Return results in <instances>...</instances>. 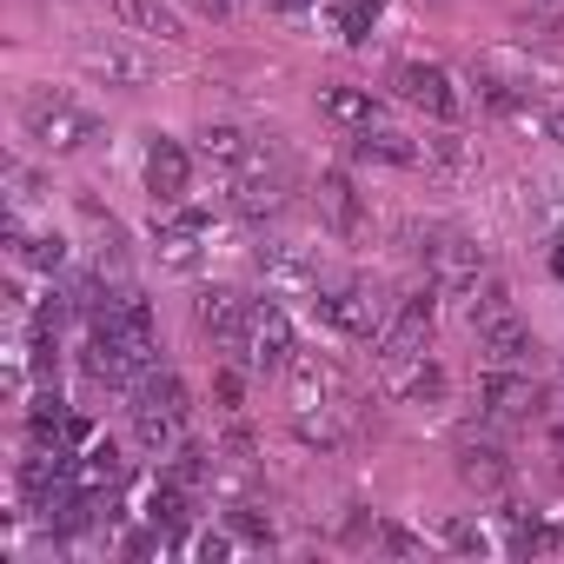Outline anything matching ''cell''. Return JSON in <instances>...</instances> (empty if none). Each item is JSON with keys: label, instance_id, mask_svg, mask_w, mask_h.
I'll return each mask as SVG.
<instances>
[{"label": "cell", "instance_id": "obj_1", "mask_svg": "<svg viewBox=\"0 0 564 564\" xmlns=\"http://www.w3.org/2000/svg\"><path fill=\"white\" fill-rule=\"evenodd\" d=\"M127 399H133V405H127V412H133V438H140L153 458H166V452L186 438V419H193V392H186L173 372H160V366H153V372H147V379H140Z\"/></svg>", "mask_w": 564, "mask_h": 564}, {"label": "cell", "instance_id": "obj_2", "mask_svg": "<svg viewBox=\"0 0 564 564\" xmlns=\"http://www.w3.org/2000/svg\"><path fill=\"white\" fill-rule=\"evenodd\" d=\"M21 127H28V140L47 147V153H87V147L100 140V113H87L80 100H67V94H54V87H34V94L21 100Z\"/></svg>", "mask_w": 564, "mask_h": 564}, {"label": "cell", "instance_id": "obj_3", "mask_svg": "<svg viewBox=\"0 0 564 564\" xmlns=\"http://www.w3.org/2000/svg\"><path fill=\"white\" fill-rule=\"evenodd\" d=\"M471 326H478V352H485L491 366H524V359L538 352L531 326L518 319V306H511V293L498 286V279H485V293H478V306H471Z\"/></svg>", "mask_w": 564, "mask_h": 564}, {"label": "cell", "instance_id": "obj_4", "mask_svg": "<svg viewBox=\"0 0 564 564\" xmlns=\"http://www.w3.org/2000/svg\"><path fill=\"white\" fill-rule=\"evenodd\" d=\"M206 232H213V213H206V206H160V219H153V252H160V265H166V272H199Z\"/></svg>", "mask_w": 564, "mask_h": 564}, {"label": "cell", "instance_id": "obj_5", "mask_svg": "<svg viewBox=\"0 0 564 564\" xmlns=\"http://www.w3.org/2000/svg\"><path fill=\"white\" fill-rule=\"evenodd\" d=\"M313 313H319L333 333H346V339H379L386 319H392L366 286H352V279H339V286H319V293H313Z\"/></svg>", "mask_w": 564, "mask_h": 564}, {"label": "cell", "instance_id": "obj_6", "mask_svg": "<svg viewBox=\"0 0 564 564\" xmlns=\"http://www.w3.org/2000/svg\"><path fill=\"white\" fill-rule=\"evenodd\" d=\"M372 346H379V366H386V372H392V366L425 359V346H432V293L399 300V313L386 319V333H379Z\"/></svg>", "mask_w": 564, "mask_h": 564}, {"label": "cell", "instance_id": "obj_7", "mask_svg": "<svg viewBox=\"0 0 564 564\" xmlns=\"http://www.w3.org/2000/svg\"><path fill=\"white\" fill-rule=\"evenodd\" d=\"M239 359H246L252 372H293V319L279 313L272 300H265V306H252L246 339H239Z\"/></svg>", "mask_w": 564, "mask_h": 564}, {"label": "cell", "instance_id": "obj_8", "mask_svg": "<svg viewBox=\"0 0 564 564\" xmlns=\"http://www.w3.org/2000/svg\"><path fill=\"white\" fill-rule=\"evenodd\" d=\"M140 180H147L153 206H186V193H193V153H186L180 140L153 133L147 153H140Z\"/></svg>", "mask_w": 564, "mask_h": 564}, {"label": "cell", "instance_id": "obj_9", "mask_svg": "<svg viewBox=\"0 0 564 564\" xmlns=\"http://www.w3.org/2000/svg\"><path fill=\"white\" fill-rule=\"evenodd\" d=\"M80 74L100 87H147L153 61L140 47H127L120 34H94V41H80Z\"/></svg>", "mask_w": 564, "mask_h": 564}, {"label": "cell", "instance_id": "obj_10", "mask_svg": "<svg viewBox=\"0 0 564 564\" xmlns=\"http://www.w3.org/2000/svg\"><path fill=\"white\" fill-rule=\"evenodd\" d=\"M252 259H259V272H265L272 293H306V300H313V293L326 286V279H319V259H313L306 246H293V239H259Z\"/></svg>", "mask_w": 564, "mask_h": 564}, {"label": "cell", "instance_id": "obj_11", "mask_svg": "<svg viewBox=\"0 0 564 564\" xmlns=\"http://www.w3.org/2000/svg\"><path fill=\"white\" fill-rule=\"evenodd\" d=\"M392 87H399L405 107H419V113H432V120H458V87H452L445 67H432V61H405V67L392 74Z\"/></svg>", "mask_w": 564, "mask_h": 564}, {"label": "cell", "instance_id": "obj_12", "mask_svg": "<svg viewBox=\"0 0 564 564\" xmlns=\"http://www.w3.org/2000/svg\"><path fill=\"white\" fill-rule=\"evenodd\" d=\"M478 412L498 419V425L531 419V412H538V386H531V372H518V366H491V372L478 379Z\"/></svg>", "mask_w": 564, "mask_h": 564}, {"label": "cell", "instance_id": "obj_13", "mask_svg": "<svg viewBox=\"0 0 564 564\" xmlns=\"http://www.w3.org/2000/svg\"><path fill=\"white\" fill-rule=\"evenodd\" d=\"M193 319H199V333H206V339H219V346H232V352H239L246 319H252V300H246V293H232V286H206V293L193 300Z\"/></svg>", "mask_w": 564, "mask_h": 564}, {"label": "cell", "instance_id": "obj_14", "mask_svg": "<svg viewBox=\"0 0 564 564\" xmlns=\"http://www.w3.org/2000/svg\"><path fill=\"white\" fill-rule=\"evenodd\" d=\"M346 379L326 359H293V412H346Z\"/></svg>", "mask_w": 564, "mask_h": 564}, {"label": "cell", "instance_id": "obj_15", "mask_svg": "<svg viewBox=\"0 0 564 564\" xmlns=\"http://www.w3.org/2000/svg\"><path fill=\"white\" fill-rule=\"evenodd\" d=\"M425 259H432L438 279H452V286H478V272H485V252L465 232H445V226L425 232Z\"/></svg>", "mask_w": 564, "mask_h": 564}, {"label": "cell", "instance_id": "obj_16", "mask_svg": "<svg viewBox=\"0 0 564 564\" xmlns=\"http://www.w3.org/2000/svg\"><path fill=\"white\" fill-rule=\"evenodd\" d=\"M107 14H113L127 34H140V41H160V47L186 41V28H180V14L166 8V0H107Z\"/></svg>", "mask_w": 564, "mask_h": 564}, {"label": "cell", "instance_id": "obj_17", "mask_svg": "<svg viewBox=\"0 0 564 564\" xmlns=\"http://www.w3.org/2000/svg\"><path fill=\"white\" fill-rule=\"evenodd\" d=\"M458 478H465L471 491H485V498H491V491H505V485H511V458H505L498 445H485V438H465V445H458Z\"/></svg>", "mask_w": 564, "mask_h": 564}, {"label": "cell", "instance_id": "obj_18", "mask_svg": "<svg viewBox=\"0 0 564 564\" xmlns=\"http://www.w3.org/2000/svg\"><path fill=\"white\" fill-rule=\"evenodd\" d=\"M319 113H326L333 127H352V133L379 127V100H372V87H319Z\"/></svg>", "mask_w": 564, "mask_h": 564}, {"label": "cell", "instance_id": "obj_19", "mask_svg": "<svg viewBox=\"0 0 564 564\" xmlns=\"http://www.w3.org/2000/svg\"><path fill=\"white\" fill-rule=\"evenodd\" d=\"M246 153H252V140H246L239 127H226V120L199 127V160H206V166H219V173H239V166H246Z\"/></svg>", "mask_w": 564, "mask_h": 564}, {"label": "cell", "instance_id": "obj_20", "mask_svg": "<svg viewBox=\"0 0 564 564\" xmlns=\"http://www.w3.org/2000/svg\"><path fill=\"white\" fill-rule=\"evenodd\" d=\"M359 153H366V160H386V166H425V140L392 133V127H366V133H359Z\"/></svg>", "mask_w": 564, "mask_h": 564}, {"label": "cell", "instance_id": "obj_21", "mask_svg": "<svg viewBox=\"0 0 564 564\" xmlns=\"http://www.w3.org/2000/svg\"><path fill=\"white\" fill-rule=\"evenodd\" d=\"M319 219H326L333 232H359V193H352L346 173H326V180H319Z\"/></svg>", "mask_w": 564, "mask_h": 564}, {"label": "cell", "instance_id": "obj_22", "mask_svg": "<svg viewBox=\"0 0 564 564\" xmlns=\"http://www.w3.org/2000/svg\"><path fill=\"white\" fill-rule=\"evenodd\" d=\"M14 259H21V265H41V272H61V265H67V239H61V232H28V226L14 219Z\"/></svg>", "mask_w": 564, "mask_h": 564}, {"label": "cell", "instance_id": "obj_23", "mask_svg": "<svg viewBox=\"0 0 564 564\" xmlns=\"http://www.w3.org/2000/svg\"><path fill=\"white\" fill-rule=\"evenodd\" d=\"M392 392H399L405 405H432V399L445 392V372H438L432 359H412V366H392Z\"/></svg>", "mask_w": 564, "mask_h": 564}, {"label": "cell", "instance_id": "obj_24", "mask_svg": "<svg viewBox=\"0 0 564 564\" xmlns=\"http://www.w3.org/2000/svg\"><path fill=\"white\" fill-rule=\"evenodd\" d=\"M166 458H173V465H166V478H173V485H186V491H199V485L213 478V458H206L199 445H186V438H180Z\"/></svg>", "mask_w": 564, "mask_h": 564}, {"label": "cell", "instance_id": "obj_25", "mask_svg": "<svg viewBox=\"0 0 564 564\" xmlns=\"http://www.w3.org/2000/svg\"><path fill=\"white\" fill-rule=\"evenodd\" d=\"M438 544L458 551V557H485V551H491V531L471 524V518H445V524H438Z\"/></svg>", "mask_w": 564, "mask_h": 564}, {"label": "cell", "instance_id": "obj_26", "mask_svg": "<svg viewBox=\"0 0 564 564\" xmlns=\"http://www.w3.org/2000/svg\"><path fill=\"white\" fill-rule=\"evenodd\" d=\"M379 14H386V0H339V34L346 41H366Z\"/></svg>", "mask_w": 564, "mask_h": 564}, {"label": "cell", "instance_id": "obj_27", "mask_svg": "<svg viewBox=\"0 0 564 564\" xmlns=\"http://www.w3.org/2000/svg\"><path fill=\"white\" fill-rule=\"evenodd\" d=\"M226 518H232V531H239V544H259V551H265V544L279 538V531H272V518H259V505H232Z\"/></svg>", "mask_w": 564, "mask_h": 564}, {"label": "cell", "instance_id": "obj_28", "mask_svg": "<svg viewBox=\"0 0 564 564\" xmlns=\"http://www.w3.org/2000/svg\"><path fill=\"white\" fill-rule=\"evenodd\" d=\"M372 544L392 551V557H419V551H425V538H412V531H399V524H372Z\"/></svg>", "mask_w": 564, "mask_h": 564}, {"label": "cell", "instance_id": "obj_29", "mask_svg": "<svg viewBox=\"0 0 564 564\" xmlns=\"http://www.w3.org/2000/svg\"><path fill=\"white\" fill-rule=\"evenodd\" d=\"M265 14L286 28H306V21H319V0H265Z\"/></svg>", "mask_w": 564, "mask_h": 564}, {"label": "cell", "instance_id": "obj_30", "mask_svg": "<svg viewBox=\"0 0 564 564\" xmlns=\"http://www.w3.org/2000/svg\"><path fill=\"white\" fill-rule=\"evenodd\" d=\"M193 551H199V557H232V551H239V531H206Z\"/></svg>", "mask_w": 564, "mask_h": 564}, {"label": "cell", "instance_id": "obj_31", "mask_svg": "<svg viewBox=\"0 0 564 564\" xmlns=\"http://www.w3.org/2000/svg\"><path fill=\"white\" fill-rule=\"evenodd\" d=\"M186 8H193L199 21H232V8H239V0H186Z\"/></svg>", "mask_w": 564, "mask_h": 564}, {"label": "cell", "instance_id": "obj_32", "mask_svg": "<svg viewBox=\"0 0 564 564\" xmlns=\"http://www.w3.org/2000/svg\"><path fill=\"white\" fill-rule=\"evenodd\" d=\"M219 405L239 412V372H219Z\"/></svg>", "mask_w": 564, "mask_h": 564}, {"label": "cell", "instance_id": "obj_33", "mask_svg": "<svg viewBox=\"0 0 564 564\" xmlns=\"http://www.w3.org/2000/svg\"><path fill=\"white\" fill-rule=\"evenodd\" d=\"M544 133H551V140L564 147V107H551V113H544Z\"/></svg>", "mask_w": 564, "mask_h": 564}, {"label": "cell", "instance_id": "obj_34", "mask_svg": "<svg viewBox=\"0 0 564 564\" xmlns=\"http://www.w3.org/2000/svg\"><path fill=\"white\" fill-rule=\"evenodd\" d=\"M551 272H557V279H564V232H557V239H551Z\"/></svg>", "mask_w": 564, "mask_h": 564}, {"label": "cell", "instance_id": "obj_35", "mask_svg": "<svg viewBox=\"0 0 564 564\" xmlns=\"http://www.w3.org/2000/svg\"><path fill=\"white\" fill-rule=\"evenodd\" d=\"M531 8H544V14H564V0H531Z\"/></svg>", "mask_w": 564, "mask_h": 564}, {"label": "cell", "instance_id": "obj_36", "mask_svg": "<svg viewBox=\"0 0 564 564\" xmlns=\"http://www.w3.org/2000/svg\"><path fill=\"white\" fill-rule=\"evenodd\" d=\"M557 386H564V359H557Z\"/></svg>", "mask_w": 564, "mask_h": 564}]
</instances>
